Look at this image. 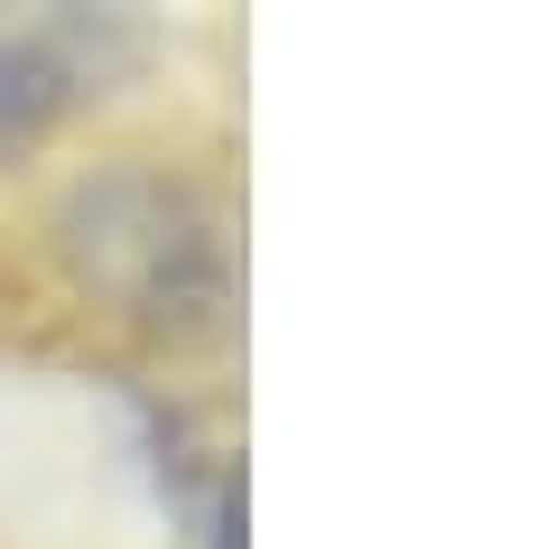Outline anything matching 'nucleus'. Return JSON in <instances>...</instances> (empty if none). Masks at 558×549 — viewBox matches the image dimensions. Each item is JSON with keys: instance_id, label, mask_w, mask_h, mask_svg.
<instances>
[{"instance_id": "f257e3e1", "label": "nucleus", "mask_w": 558, "mask_h": 549, "mask_svg": "<svg viewBox=\"0 0 558 549\" xmlns=\"http://www.w3.org/2000/svg\"><path fill=\"white\" fill-rule=\"evenodd\" d=\"M57 242H65V271L102 308L168 335V345H205L233 326V234L186 177L168 168L84 177L57 215Z\"/></svg>"}, {"instance_id": "f03ea898", "label": "nucleus", "mask_w": 558, "mask_h": 549, "mask_svg": "<svg viewBox=\"0 0 558 549\" xmlns=\"http://www.w3.org/2000/svg\"><path fill=\"white\" fill-rule=\"evenodd\" d=\"M140 65L131 0H0V121H57Z\"/></svg>"}]
</instances>
